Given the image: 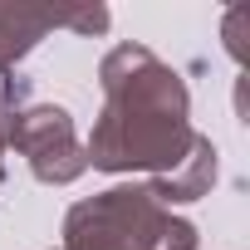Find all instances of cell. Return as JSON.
<instances>
[{
	"mask_svg": "<svg viewBox=\"0 0 250 250\" xmlns=\"http://www.w3.org/2000/svg\"><path fill=\"white\" fill-rule=\"evenodd\" d=\"M25 103V79H10L0 88V182H5V147H10V118Z\"/></svg>",
	"mask_w": 250,
	"mask_h": 250,
	"instance_id": "cell-6",
	"label": "cell"
},
{
	"mask_svg": "<svg viewBox=\"0 0 250 250\" xmlns=\"http://www.w3.org/2000/svg\"><path fill=\"white\" fill-rule=\"evenodd\" d=\"M98 88L103 108L83 143L88 167L113 177L143 172L147 182H162L191 157L201 138L191 128V93L182 74L147 44H113L98 64Z\"/></svg>",
	"mask_w": 250,
	"mask_h": 250,
	"instance_id": "cell-1",
	"label": "cell"
},
{
	"mask_svg": "<svg viewBox=\"0 0 250 250\" xmlns=\"http://www.w3.org/2000/svg\"><path fill=\"white\" fill-rule=\"evenodd\" d=\"M49 30L103 35V30H108V10H103V5H88V10H40V5L0 0V74H10Z\"/></svg>",
	"mask_w": 250,
	"mask_h": 250,
	"instance_id": "cell-4",
	"label": "cell"
},
{
	"mask_svg": "<svg viewBox=\"0 0 250 250\" xmlns=\"http://www.w3.org/2000/svg\"><path fill=\"white\" fill-rule=\"evenodd\" d=\"M59 250H196V226L172 216L147 187L123 182L69 206Z\"/></svg>",
	"mask_w": 250,
	"mask_h": 250,
	"instance_id": "cell-2",
	"label": "cell"
},
{
	"mask_svg": "<svg viewBox=\"0 0 250 250\" xmlns=\"http://www.w3.org/2000/svg\"><path fill=\"white\" fill-rule=\"evenodd\" d=\"M167 211L172 206H182V201H201L211 187H216V143L201 133L196 138V147H191V157L172 172V177H162V182H143Z\"/></svg>",
	"mask_w": 250,
	"mask_h": 250,
	"instance_id": "cell-5",
	"label": "cell"
},
{
	"mask_svg": "<svg viewBox=\"0 0 250 250\" xmlns=\"http://www.w3.org/2000/svg\"><path fill=\"white\" fill-rule=\"evenodd\" d=\"M10 147L30 162L35 182H44V187H69L88 172L74 118L59 103H20L10 118Z\"/></svg>",
	"mask_w": 250,
	"mask_h": 250,
	"instance_id": "cell-3",
	"label": "cell"
}]
</instances>
